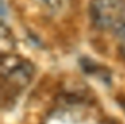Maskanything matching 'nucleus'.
<instances>
[{
    "label": "nucleus",
    "mask_w": 125,
    "mask_h": 124,
    "mask_svg": "<svg viewBox=\"0 0 125 124\" xmlns=\"http://www.w3.org/2000/svg\"><path fill=\"white\" fill-rule=\"evenodd\" d=\"M34 75V67L19 56H5L2 64V93L3 102L13 99L25 90Z\"/></svg>",
    "instance_id": "1"
},
{
    "label": "nucleus",
    "mask_w": 125,
    "mask_h": 124,
    "mask_svg": "<svg viewBox=\"0 0 125 124\" xmlns=\"http://www.w3.org/2000/svg\"><path fill=\"white\" fill-rule=\"evenodd\" d=\"M88 11L96 28L118 34L125 30V0H91Z\"/></svg>",
    "instance_id": "2"
},
{
    "label": "nucleus",
    "mask_w": 125,
    "mask_h": 124,
    "mask_svg": "<svg viewBox=\"0 0 125 124\" xmlns=\"http://www.w3.org/2000/svg\"><path fill=\"white\" fill-rule=\"evenodd\" d=\"M43 3L53 13L62 15V13H66L69 11V8L72 5V0H43Z\"/></svg>",
    "instance_id": "3"
},
{
    "label": "nucleus",
    "mask_w": 125,
    "mask_h": 124,
    "mask_svg": "<svg viewBox=\"0 0 125 124\" xmlns=\"http://www.w3.org/2000/svg\"><path fill=\"white\" fill-rule=\"evenodd\" d=\"M119 50L125 56V30H122L119 33Z\"/></svg>",
    "instance_id": "4"
}]
</instances>
